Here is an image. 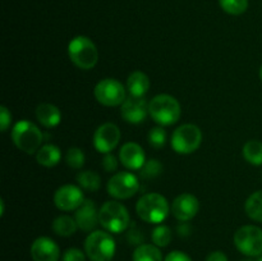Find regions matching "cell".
I'll return each mask as SVG.
<instances>
[{"instance_id":"8d00e7d4","label":"cell","mask_w":262,"mask_h":261,"mask_svg":"<svg viewBox=\"0 0 262 261\" xmlns=\"http://www.w3.org/2000/svg\"><path fill=\"white\" fill-rule=\"evenodd\" d=\"M177 232L179 233V235H181V237H187V235H189V233H191V227L187 224V222H182L181 224L178 225V229H177Z\"/></svg>"},{"instance_id":"9a60e30c","label":"cell","mask_w":262,"mask_h":261,"mask_svg":"<svg viewBox=\"0 0 262 261\" xmlns=\"http://www.w3.org/2000/svg\"><path fill=\"white\" fill-rule=\"evenodd\" d=\"M31 257L33 261H59L60 250L51 238L38 237L31 246Z\"/></svg>"},{"instance_id":"5bb4252c","label":"cell","mask_w":262,"mask_h":261,"mask_svg":"<svg viewBox=\"0 0 262 261\" xmlns=\"http://www.w3.org/2000/svg\"><path fill=\"white\" fill-rule=\"evenodd\" d=\"M200 210V202L194 194L182 193L174 199L171 204V214L179 222H189L197 215Z\"/></svg>"},{"instance_id":"44dd1931","label":"cell","mask_w":262,"mask_h":261,"mask_svg":"<svg viewBox=\"0 0 262 261\" xmlns=\"http://www.w3.org/2000/svg\"><path fill=\"white\" fill-rule=\"evenodd\" d=\"M133 261H163L160 247L150 243H142L133 251Z\"/></svg>"},{"instance_id":"7c38bea8","label":"cell","mask_w":262,"mask_h":261,"mask_svg":"<svg viewBox=\"0 0 262 261\" xmlns=\"http://www.w3.org/2000/svg\"><path fill=\"white\" fill-rule=\"evenodd\" d=\"M84 201L83 192L74 184H64L54 193V204L61 211L77 210Z\"/></svg>"},{"instance_id":"4316f807","label":"cell","mask_w":262,"mask_h":261,"mask_svg":"<svg viewBox=\"0 0 262 261\" xmlns=\"http://www.w3.org/2000/svg\"><path fill=\"white\" fill-rule=\"evenodd\" d=\"M219 4L228 14L241 15L247 10L248 0H219Z\"/></svg>"},{"instance_id":"ffe728a7","label":"cell","mask_w":262,"mask_h":261,"mask_svg":"<svg viewBox=\"0 0 262 261\" xmlns=\"http://www.w3.org/2000/svg\"><path fill=\"white\" fill-rule=\"evenodd\" d=\"M60 148L58 146L53 145V143L41 146L37 153H36V160H37V163L40 165L46 166V168H53V166H55L60 161Z\"/></svg>"},{"instance_id":"9c48e42d","label":"cell","mask_w":262,"mask_h":261,"mask_svg":"<svg viewBox=\"0 0 262 261\" xmlns=\"http://www.w3.org/2000/svg\"><path fill=\"white\" fill-rule=\"evenodd\" d=\"M107 193L118 200H127L135 196L140 189L137 176L130 171H118L107 181Z\"/></svg>"},{"instance_id":"83f0119b","label":"cell","mask_w":262,"mask_h":261,"mask_svg":"<svg viewBox=\"0 0 262 261\" xmlns=\"http://www.w3.org/2000/svg\"><path fill=\"white\" fill-rule=\"evenodd\" d=\"M161 170H163V165H161L160 161L158 159H150L140 169V176L143 179H152L160 176Z\"/></svg>"},{"instance_id":"cb8c5ba5","label":"cell","mask_w":262,"mask_h":261,"mask_svg":"<svg viewBox=\"0 0 262 261\" xmlns=\"http://www.w3.org/2000/svg\"><path fill=\"white\" fill-rule=\"evenodd\" d=\"M243 158L252 165H262V142L258 140H250L243 146Z\"/></svg>"},{"instance_id":"4dcf8cb0","label":"cell","mask_w":262,"mask_h":261,"mask_svg":"<svg viewBox=\"0 0 262 261\" xmlns=\"http://www.w3.org/2000/svg\"><path fill=\"white\" fill-rule=\"evenodd\" d=\"M127 241L129 242V245L136 246H140L145 242V234H143L142 230L137 227V224L135 222L130 223V225L128 227Z\"/></svg>"},{"instance_id":"ba28073f","label":"cell","mask_w":262,"mask_h":261,"mask_svg":"<svg viewBox=\"0 0 262 261\" xmlns=\"http://www.w3.org/2000/svg\"><path fill=\"white\" fill-rule=\"evenodd\" d=\"M234 245L243 255L258 257L262 255V229L256 225H243L234 233Z\"/></svg>"},{"instance_id":"f35d334b","label":"cell","mask_w":262,"mask_h":261,"mask_svg":"<svg viewBox=\"0 0 262 261\" xmlns=\"http://www.w3.org/2000/svg\"><path fill=\"white\" fill-rule=\"evenodd\" d=\"M242 261H253V260H251V258H245V260H242Z\"/></svg>"},{"instance_id":"52a82bcc","label":"cell","mask_w":262,"mask_h":261,"mask_svg":"<svg viewBox=\"0 0 262 261\" xmlns=\"http://www.w3.org/2000/svg\"><path fill=\"white\" fill-rule=\"evenodd\" d=\"M202 132L197 125L182 124L177 128L171 136V147L181 155L194 153L201 146Z\"/></svg>"},{"instance_id":"603a6c76","label":"cell","mask_w":262,"mask_h":261,"mask_svg":"<svg viewBox=\"0 0 262 261\" xmlns=\"http://www.w3.org/2000/svg\"><path fill=\"white\" fill-rule=\"evenodd\" d=\"M246 214L255 222L262 223V191L253 192L245 204Z\"/></svg>"},{"instance_id":"30bf717a","label":"cell","mask_w":262,"mask_h":261,"mask_svg":"<svg viewBox=\"0 0 262 261\" xmlns=\"http://www.w3.org/2000/svg\"><path fill=\"white\" fill-rule=\"evenodd\" d=\"M94 95L104 106H119L125 101V89L118 79L104 78L95 86Z\"/></svg>"},{"instance_id":"1f68e13d","label":"cell","mask_w":262,"mask_h":261,"mask_svg":"<svg viewBox=\"0 0 262 261\" xmlns=\"http://www.w3.org/2000/svg\"><path fill=\"white\" fill-rule=\"evenodd\" d=\"M86 252H83V251L76 247L68 248L63 253V261H86Z\"/></svg>"},{"instance_id":"8992f818","label":"cell","mask_w":262,"mask_h":261,"mask_svg":"<svg viewBox=\"0 0 262 261\" xmlns=\"http://www.w3.org/2000/svg\"><path fill=\"white\" fill-rule=\"evenodd\" d=\"M100 224L106 232L119 233L124 232L130 225V216L127 207L118 201H106L99 210Z\"/></svg>"},{"instance_id":"e575fe53","label":"cell","mask_w":262,"mask_h":261,"mask_svg":"<svg viewBox=\"0 0 262 261\" xmlns=\"http://www.w3.org/2000/svg\"><path fill=\"white\" fill-rule=\"evenodd\" d=\"M164 261H192V258L182 251H171L170 253L166 255Z\"/></svg>"},{"instance_id":"836d02e7","label":"cell","mask_w":262,"mask_h":261,"mask_svg":"<svg viewBox=\"0 0 262 261\" xmlns=\"http://www.w3.org/2000/svg\"><path fill=\"white\" fill-rule=\"evenodd\" d=\"M12 123V114L7 106H0V128L2 132H7Z\"/></svg>"},{"instance_id":"7a4b0ae2","label":"cell","mask_w":262,"mask_h":261,"mask_svg":"<svg viewBox=\"0 0 262 261\" xmlns=\"http://www.w3.org/2000/svg\"><path fill=\"white\" fill-rule=\"evenodd\" d=\"M181 104L168 94L156 95L148 102V114L160 125H171L181 118Z\"/></svg>"},{"instance_id":"f1b7e54d","label":"cell","mask_w":262,"mask_h":261,"mask_svg":"<svg viewBox=\"0 0 262 261\" xmlns=\"http://www.w3.org/2000/svg\"><path fill=\"white\" fill-rule=\"evenodd\" d=\"M84 160H86V156H84L83 150L79 147H71L67 151L66 161L71 168L81 169L84 165Z\"/></svg>"},{"instance_id":"3957f363","label":"cell","mask_w":262,"mask_h":261,"mask_svg":"<svg viewBox=\"0 0 262 261\" xmlns=\"http://www.w3.org/2000/svg\"><path fill=\"white\" fill-rule=\"evenodd\" d=\"M136 211L143 222L160 224L169 215V202L160 193H146L137 201Z\"/></svg>"},{"instance_id":"484cf974","label":"cell","mask_w":262,"mask_h":261,"mask_svg":"<svg viewBox=\"0 0 262 261\" xmlns=\"http://www.w3.org/2000/svg\"><path fill=\"white\" fill-rule=\"evenodd\" d=\"M171 238H173V233L171 229L168 225H158L152 229L151 232V240L152 243L158 247H166L169 246V243L171 242Z\"/></svg>"},{"instance_id":"5b68a950","label":"cell","mask_w":262,"mask_h":261,"mask_svg":"<svg viewBox=\"0 0 262 261\" xmlns=\"http://www.w3.org/2000/svg\"><path fill=\"white\" fill-rule=\"evenodd\" d=\"M12 140L18 150L23 151L28 155H32V154L37 153L38 148L41 147L43 136L40 128L35 123L23 119L15 123L13 127Z\"/></svg>"},{"instance_id":"8fae6325","label":"cell","mask_w":262,"mask_h":261,"mask_svg":"<svg viewBox=\"0 0 262 261\" xmlns=\"http://www.w3.org/2000/svg\"><path fill=\"white\" fill-rule=\"evenodd\" d=\"M120 129L114 123H104L94 133V146L99 153L109 154L120 141Z\"/></svg>"},{"instance_id":"d4e9b609","label":"cell","mask_w":262,"mask_h":261,"mask_svg":"<svg viewBox=\"0 0 262 261\" xmlns=\"http://www.w3.org/2000/svg\"><path fill=\"white\" fill-rule=\"evenodd\" d=\"M77 182H78V184L82 188L90 192L99 191L100 186H101V178H100V176L91 170H84L78 173Z\"/></svg>"},{"instance_id":"d6986e66","label":"cell","mask_w":262,"mask_h":261,"mask_svg":"<svg viewBox=\"0 0 262 261\" xmlns=\"http://www.w3.org/2000/svg\"><path fill=\"white\" fill-rule=\"evenodd\" d=\"M127 90L132 96H145L150 90V78L141 71H135L128 76Z\"/></svg>"},{"instance_id":"ab89813d","label":"cell","mask_w":262,"mask_h":261,"mask_svg":"<svg viewBox=\"0 0 262 261\" xmlns=\"http://www.w3.org/2000/svg\"><path fill=\"white\" fill-rule=\"evenodd\" d=\"M257 261H262V255L258 256V260Z\"/></svg>"},{"instance_id":"4fadbf2b","label":"cell","mask_w":262,"mask_h":261,"mask_svg":"<svg viewBox=\"0 0 262 261\" xmlns=\"http://www.w3.org/2000/svg\"><path fill=\"white\" fill-rule=\"evenodd\" d=\"M120 114H122L123 119L130 124H138V123L143 122L148 114V102L146 101L145 97L140 96H132L125 99V101L122 104V109H120Z\"/></svg>"},{"instance_id":"e0dca14e","label":"cell","mask_w":262,"mask_h":261,"mask_svg":"<svg viewBox=\"0 0 262 261\" xmlns=\"http://www.w3.org/2000/svg\"><path fill=\"white\" fill-rule=\"evenodd\" d=\"M119 161L129 170H140L146 163L143 148L136 142H127L120 147Z\"/></svg>"},{"instance_id":"ac0fdd59","label":"cell","mask_w":262,"mask_h":261,"mask_svg":"<svg viewBox=\"0 0 262 261\" xmlns=\"http://www.w3.org/2000/svg\"><path fill=\"white\" fill-rule=\"evenodd\" d=\"M36 118L46 128H53L60 123L61 113L58 106L50 102H42L36 107Z\"/></svg>"},{"instance_id":"74e56055","label":"cell","mask_w":262,"mask_h":261,"mask_svg":"<svg viewBox=\"0 0 262 261\" xmlns=\"http://www.w3.org/2000/svg\"><path fill=\"white\" fill-rule=\"evenodd\" d=\"M260 78H261V81H262V66H261V68H260Z\"/></svg>"},{"instance_id":"d6a6232c","label":"cell","mask_w":262,"mask_h":261,"mask_svg":"<svg viewBox=\"0 0 262 261\" xmlns=\"http://www.w3.org/2000/svg\"><path fill=\"white\" fill-rule=\"evenodd\" d=\"M101 166L104 168L105 171L107 173H113L118 169V160L113 154H105V156L102 158L101 161Z\"/></svg>"},{"instance_id":"d590c367","label":"cell","mask_w":262,"mask_h":261,"mask_svg":"<svg viewBox=\"0 0 262 261\" xmlns=\"http://www.w3.org/2000/svg\"><path fill=\"white\" fill-rule=\"evenodd\" d=\"M205 261H228V257L222 251H214V252L209 253Z\"/></svg>"},{"instance_id":"7402d4cb","label":"cell","mask_w":262,"mask_h":261,"mask_svg":"<svg viewBox=\"0 0 262 261\" xmlns=\"http://www.w3.org/2000/svg\"><path fill=\"white\" fill-rule=\"evenodd\" d=\"M78 229V225L74 217L69 215H60L53 222V230L60 237H71Z\"/></svg>"},{"instance_id":"277c9868","label":"cell","mask_w":262,"mask_h":261,"mask_svg":"<svg viewBox=\"0 0 262 261\" xmlns=\"http://www.w3.org/2000/svg\"><path fill=\"white\" fill-rule=\"evenodd\" d=\"M68 55L72 63L83 71L92 69L99 60L96 45L87 36H76L69 41Z\"/></svg>"},{"instance_id":"f546056e","label":"cell","mask_w":262,"mask_h":261,"mask_svg":"<svg viewBox=\"0 0 262 261\" xmlns=\"http://www.w3.org/2000/svg\"><path fill=\"white\" fill-rule=\"evenodd\" d=\"M148 143L154 148H161L166 143V132L163 127H154L148 132Z\"/></svg>"},{"instance_id":"6da1fadb","label":"cell","mask_w":262,"mask_h":261,"mask_svg":"<svg viewBox=\"0 0 262 261\" xmlns=\"http://www.w3.org/2000/svg\"><path fill=\"white\" fill-rule=\"evenodd\" d=\"M117 251V243L106 230H94L84 241V252L91 261H112Z\"/></svg>"},{"instance_id":"2e32d148","label":"cell","mask_w":262,"mask_h":261,"mask_svg":"<svg viewBox=\"0 0 262 261\" xmlns=\"http://www.w3.org/2000/svg\"><path fill=\"white\" fill-rule=\"evenodd\" d=\"M77 225L83 232H94L97 224H100L99 210L92 200H84L83 204L76 210L74 214Z\"/></svg>"}]
</instances>
